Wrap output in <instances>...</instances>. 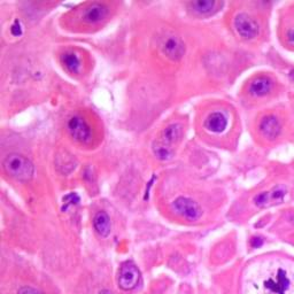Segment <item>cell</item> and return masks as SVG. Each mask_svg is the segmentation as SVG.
Instances as JSON below:
<instances>
[{"label": "cell", "mask_w": 294, "mask_h": 294, "mask_svg": "<svg viewBox=\"0 0 294 294\" xmlns=\"http://www.w3.org/2000/svg\"><path fill=\"white\" fill-rule=\"evenodd\" d=\"M181 137H183V126L179 123H172L166 126L160 137L152 145V151L155 158L160 161H168L173 159Z\"/></svg>", "instance_id": "1"}, {"label": "cell", "mask_w": 294, "mask_h": 294, "mask_svg": "<svg viewBox=\"0 0 294 294\" xmlns=\"http://www.w3.org/2000/svg\"><path fill=\"white\" fill-rule=\"evenodd\" d=\"M2 168L10 178L29 181L35 175V166L30 160L19 153H10L3 159Z\"/></svg>", "instance_id": "2"}, {"label": "cell", "mask_w": 294, "mask_h": 294, "mask_svg": "<svg viewBox=\"0 0 294 294\" xmlns=\"http://www.w3.org/2000/svg\"><path fill=\"white\" fill-rule=\"evenodd\" d=\"M234 28L239 37L245 41H252L260 34L259 23L247 13H238L235 16Z\"/></svg>", "instance_id": "3"}, {"label": "cell", "mask_w": 294, "mask_h": 294, "mask_svg": "<svg viewBox=\"0 0 294 294\" xmlns=\"http://www.w3.org/2000/svg\"><path fill=\"white\" fill-rule=\"evenodd\" d=\"M140 281V271L132 262H124L118 270V288L123 291H131L136 289Z\"/></svg>", "instance_id": "4"}, {"label": "cell", "mask_w": 294, "mask_h": 294, "mask_svg": "<svg viewBox=\"0 0 294 294\" xmlns=\"http://www.w3.org/2000/svg\"><path fill=\"white\" fill-rule=\"evenodd\" d=\"M173 209L177 215L187 221H198L202 215L201 207L197 201L186 197H178L173 202Z\"/></svg>", "instance_id": "5"}, {"label": "cell", "mask_w": 294, "mask_h": 294, "mask_svg": "<svg viewBox=\"0 0 294 294\" xmlns=\"http://www.w3.org/2000/svg\"><path fill=\"white\" fill-rule=\"evenodd\" d=\"M67 126L71 138L77 143L89 144L92 140V129L82 116H72L68 121Z\"/></svg>", "instance_id": "6"}, {"label": "cell", "mask_w": 294, "mask_h": 294, "mask_svg": "<svg viewBox=\"0 0 294 294\" xmlns=\"http://www.w3.org/2000/svg\"><path fill=\"white\" fill-rule=\"evenodd\" d=\"M160 49L168 59L173 61L180 60L185 54V44L175 35H168L163 37Z\"/></svg>", "instance_id": "7"}, {"label": "cell", "mask_w": 294, "mask_h": 294, "mask_svg": "<svg viewBox=\"0 0 294 294\" xmlns=\"http://www.w3.org/2000/svg\"><path fill=\"white\" fill-rule=\"evenodd\" d=\"M108 13H110V8L107 5L103 2H92L84 9L82 19L86 23L97 24L106 19Z\"/></svg>", "instance_id": "8"}, {"label": "cell", "mask_w": 294, "mask_h": 294, "mask_svg": "<svg viewBox=\"0 0 294 294\" xmlns=\"http://www.w3.org/2000/svg\"><path fill=\"white\" fill-rule=\"evenodd\" d=\"M259 130L264 138L268 140H275L282 132V123L275 115H267L261 119Z\"/></svg>", "instance_id": "9"}, {"label": "cell", "mask_w": 294, "mask_h": 294, "mask_svg": "<svg viewBox=\"0 0 294 294\" xmlns=\"http://www.w3.org/2000/svg\"><path fill=\"white\" fill-rule=\"evenodd\" d=\"M285 195L286 191L283 190L281 187H277L272 188L271 191H264L256 194L255 197H254L253 201L254 205L260 207V208H263V207L270 206L272 204H279V202L283 201Z\"/></svg>", "instance_id": "10"}, {"label": "cell", "mask_w": 294, "mask_h": 294, "mask_svg": "<svg viewBox=\"0 0 294 294\" xmlns=\"http://www.w3.org/2000/svg\"><path fill=\"white\" fill-rule=\"evenodd\" d=\"M229 121L226 114L222 112H214L207 116L205 121V128L212 133H222L228 128Z\"/></svg>", "instance_id": "11"}, {"label": "cell", "mask_w": 294, "mask_h": 294, "mask_svg": "<svg viewBox=\"0 0 294 294\" xmlns=\"http://www.w3.org/2000/svg\"><path fill=\"white\" fill-rule=\"evenodd\" d=\"M192 12L199 16H209L216 13L220 7H222V2L215 0H197L190 3Z\"/></svg>", "instance_id": "12"}, {"label": "cell", "mask_w": 294, "mask_h": 294, "mask_svg": "<svg viewBox=\"0 0 294 294\" xmlns=\"http://www.w3.org/2000/svg\"><path fill=\"white\" fill-rule=\"evenodd\" d=\"M272 89V81L267 76H259L254 78L248 86V93L250 96L260 98L267 96Z\"/></svg>", "instance_id": "13"}, {"label": "cell", "mask_w": 294, "mask_h": 294, "mask_svg": "<svg viewBox=\"0 0 294 294\" xmlns=\"http://www.w3.org/2000/svg\"><path fill=\"white\" fill-rule=\"evenodd\" d=\"M93 228L100 237L107 238L112 232L111 217L106 212H98L93 219Z\"/></svg>", "instance_id": "14"}, {"label": "cell", "mask_w": 294, "mask_h": 294, "mask_svg": "<svg viewBox=\"0 0 294 294\" xmlns=\"http://www.w3.org/2000/svg\"><path fill=\"white\" fill-rule=\"evenodd\" d=\"M61 61H62V64L69 72H71V74H79V71L82 69V61L81 58L75 52L68 51V52L63 53L62 57H61Z\"/></svg>", "instance_id": "15"}, {"label": "cell", "mask_w": 294, "mask_h": 294, "mask_svg": "<svg viewBox=\"0 0 294 294\" xmlns=\"http://www.w3.org/2000/svg\"><path fill=\"white\" fill-rule=\"evenodd\" d=\"M290 282L288 277H286V274L282 269L278 271L277 281H274V279H269V281L266 282V288L271 290L272 292L284 294L286 290L289 289Z\"/></svg>", "instance_id": "16"}, {"label": "cell", "mask_w": 294, "mask_h": 294, "mask_svg": "<svg viewBox=\"0 0 294 294\" xmlns=\"http://www.w3.org/2000/svg\"><path fill=\"white\" fill-rule=\"evenodd\" d=\"M79 202V198L77 194L75 193H70L66 195V197L63 198V207H62V210H67L69 207H72L75 205H77Z\"/></svg>", "instance_id": "17"}, {"label": "cell", "mask_w": 294, "mask_h": 294, "mask_svg": "<svg viewBox=\"0 0 294 294\" xmlns=\"http://www.w3.org/2000/svg\"><path fill=\"white\" fill-rule=\"evenodd\" d=\"M10 34H12L14 37H20L23 34V27L19 20H15L13 24L10 25Z\"/></svg>", "instance_id": "18"}, {"label": "cell", "mask_w": 294, "mask_h": 294, "mask_svg": "<svg viewBox=\"0 0 294 294\" xmlns=\"http://www.w3.org/2000/svg\"><path fill=\"white\" fill-rule=\"evenodd\" d=\"M16 294H44L39 290L31 288V286H21V288L17 290Z\"/></svg>", "instance_id": "19"}, {"label": "cell", "mask_w": 294, "mask_h": 294, "mask_svg": "<svg viewBox=\"0 0 294 294\" xmlns=\"http://www.w3.org/2000/svg\"><path fill=\"white\" fill-rule=\"evenodd\" d=\"M250 244H252V246L254 248H257V247H260V246L263 244V241H262V239H261V238H253L252 241H250Z\"/></svg>", "instance_id": "20"}, {"label": "cell", "mask_w": 294, "mask_h": 294, "mask_svg": "<svg viewBox=\"0 0 294 294\" xmlns=\"http://www.w3.org/2000/svg\"><path fill=\"white\" fill-rule=\"evenodd\" d=\"M289 41H290V43H291L292 45H294V29H293V30L290 31V34H289Z\"/></svg>", "instance_id": "21"}, {"label": "cell", "mask_w": 294, "mask_h": 294, "mask_svg": "<svg viewBox=\"0 0 294 294\" xmlns=\"http://www.w3.org/2000/svg\"><path fill=\"white\" fill-rule=\"evenodd\" d=\"M98 294H113V293H112L111 291H108V290H101V291Z\"/></svg>", "instance_id": "22"}, {"label": "cell", "mask_w": 294, "mask_h": 294, "mask_svg": "<svg viewBox=\"0 0 294 294\" xmlns=\"http://www.w3.org/2000/svg\"><path fill=\"white\" fill-rule=\"evenodd\" d=\"M292 76H293V78H294V71L292 72Z\"/></svg>", "instance_id": "23"}]
</instances>
